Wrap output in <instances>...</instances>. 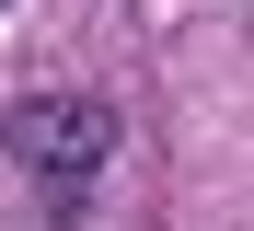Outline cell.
<instances>
[{"label": "cell", "instance_id": "obj_1", "mask_svg": "<svg viewBox=\"0 0 254 231\" xmlns=\"http://www.w3.org/2000/svg\"><path fill=\"white\" fill-rule=\"evenodd\" d=\"M0 139H12V162L47 185V197H81V185L104 173V151H116V116L93 92H35V104L0 116Z\"/></svg>", "mask_w": 254, "mask_h": 231}]
</instances>
